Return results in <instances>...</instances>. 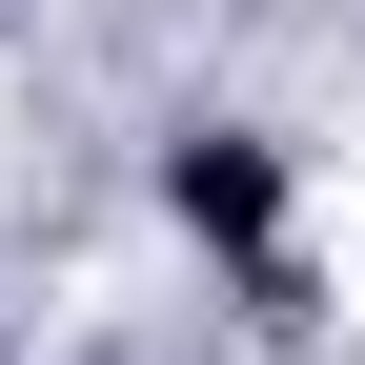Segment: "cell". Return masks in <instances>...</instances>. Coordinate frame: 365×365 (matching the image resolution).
I'll list each match as a JSON object with an SVG mask.
<instances>
[{
	"mask_svg": "<svg viewBox=\"0 0 365 365\" xmlns=\"http://www.w3.org/2000/svg\"><path fill=\"white\" fill-rule=\"evenodd\" d=\"M163 203H182V223H203V244H223V264H264V223H284V163H264V143H244V122H203V143H182V163H163Z\"/></svg>",
	"mask_w": 365,
	"mask_h": 365,
	"instance_id": "6da1fadb",
	"label": "cell"
}]
</instances>
